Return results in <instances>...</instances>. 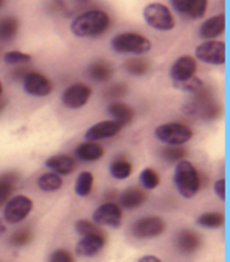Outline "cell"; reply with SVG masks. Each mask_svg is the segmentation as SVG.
<instances>
[{
	"label": "cell",
	"mask_w": 230,
	"mask_h": 262,
	"mask_svg": "<svg viewBox=\"0 0 230 262\" xmlns=\"http://www.w3.org/2000/svg\"><path fill=\"white\" fill-rule=\"evenodd\" d=\"M46 166L49 169L54 171V174H62V176H68L76 169V161L74 158L68 157V155H54L51 158L46 160Z\"/></svg>",
	"instance_id": "obj_16"
},
{
	"label": "cell",
	"mask_w": 230,
	"mask_h": 262,
	"mask_svg": "<svg viewBox=\"0 0 230 262\" xmlns=\"http://www.w3.org/2000/svg\"><path fill=\"white\" fill-rule=\"evenodd\" d=\"M109 27V16L101 10H90L76 16L71 23V32L76 36H97Z\"/></svg>",
	"instance_id": "obj_1"
},
{
	"label": "cell",
	"mask_w": 230,
	"mask_h": 262,
	"mask_svg": "<svg viewBox=\"0 0 230 262\" xmlns=\"http://www.w3.org/2000/svg\"><path fill=\"white\" fill-rule=\"evenodd\" d=\"M91 186H93V176L90 172H81L78 180H76V185H74V190H76V194H79L81 198H85L90 194L91 191Z\"/></svg>",
	"instance_id": "obj_26"
},
{
	"label": "cell",
	"mask_w": 230,
	"mask_h": 262,
	"mask_svg": "<svg viewBox=\"0 0 230 262\" xmlns=\"http://www.w3.org/2000/svg\"><path fill=\"white\" fill-rule=\"evenodd\" d=\"M0 93H2V82H0Z\"/></svg>",
	"instance_id": "obj_41"
},
{
	"label": "cell",
	"mask_w": 230,
	"mask_h": 262,
	"mask_svg": "<svg viewBox=\"0 0 230 262\" xmlns=\"http://www.w3.org/2000/svg\"><path fill=\"white\" fill-rule=\"evenodd\" d=\"M91 97V89L85 84H73L70 85L62 95V101L70 109L82 107Z\"/></svg>",
	"instance_id": "obj_11"
},
{
	"label": "cell",
	"mask_w": 230,
	"mask_h": 262,
	"mask_svg": "<svg viewBox=\"0 0 230 262\" xmlns=\"http://www.w3.org/2000/svg\"><path fill=\"white\" fill-rule=\"evenodd\" d=\"M33 209V202L27 196H14L11 198L4 210V218L10 224H16L22 221Z\"/></svg>",
	"instance_id": "obj_6"
},
{
	"label": "cell",
	"mask_w": 230,
	"mask_h": 262,
	"mask_svg": "<svg viewBox=\"0 0 230 262\" xmlns=\"http://www.w3.org/2000/svg\"><path fill=\"white\" fill-rule=\"evenodd\" d=\"M120 129H122V126L117 122L104 120V122H100L97 125H93L91 128H88V131L85 133V138H87V141L95 142L98 139H106V138H112L115 135H119Z\"/></svg>",
	"instance_id": "obj_13"
},
{
	"label": "cell",
	"mask_w": 230,
	"mask_h": 262,
	"mask_svg": "<svg viewBox=\"0 0 230 262\" xmlns=\"http://www.w3.org/2000/svg\"><path fill=\"white\" fill-rule=\"evenodd\" d=\"M197 59L210 65H222L225 62V46L222 41H205L196 49Z\"/></svg>",
	"instance_id": "obj_8"
},
{
	"label": "cell",
	"mask_w": 230,
	"mask_h": 262,
	"mask_svg": "<svg viewBox=\"0 0 230 262\" xmlns=\"http://www.w3.org/2000/svg\"><path fill=\"white\" fill-rule=\"evenodd\" d=\"M139 262H161V260H159L156 256H150V254H148V256L141 257V259H139Z\"/></svg>",
	"instance_id": "obj_39"
},
{
	"label": "cell",
	"mask_w": 230,
	"mask_h": 262,
	"mask_svg": "<svg viewBox=\"0 0 230 262\" xmlns=\"http://www.w3.org/2000/svg\"><path fill=\"white\" fill-rule=\"evenodd\" d=\"M147 199V194L139 190V188H129L122 193L120 196V205L125 209H136L139 205H142Z\"/></svg>",
	"instance_id": "obj_21"
},
{
	"label": "cell",
	"mask_w": 230,
	"mask_h": 262,
	"mask_svg": "<svg viewBox=\"0 0 230 262\" xmlns=\"http://www.w3.org/2000/svg\"><path fill=\"white\" fill-rule=\"evenodd\" d=\"M93 223L95 224H104L110 228H119L122 224V209L115 202H106L95 210L93 213Z\"/></svg>",
	"instance_id": "obj_9"
},
{
	"label": "cell",
	"mask_w": 230,
	"mask_h": 262,
	"mask_svg": "<svg viewBox=\"0 0 230 262\" xmlns=\"http://www.w3.org/2000/svg\"><path fill=\"white\" fill-rule=\"evenodd\" d=\"M88 74L90 78L98 81V82H104V81H109L110 76H112V68L107 62H103V60H98L90 65L88 68Z\"/></svg>",
	"instance_id": "obj_23"
},
{
	"label": "cell",
	"mask_w": 230,
	"mask_h": 262,
	"mask_svg": "<svg viewBox=\"0 0 230 262\" xmlns=\"http://www.w3.org/2000/svg\"><path fill=\"white\" fill-rule=\"evenodd\" d=\"M110 174L115 179H120V180L128 179L132 174V164L126 160H115L110 164Z\"/></svg>",
	"instance_id": "obj_27"
},
{
	"label": "cell",
	"mask_w": 230,
	"mask_h": 262,
	"mask_svg": "<svg viewBox=\"0 0 230 262\" xmlns=\"http://www.w3.org/2000/svg\"><path fill=\"white\" fill-rule=\"evenodd\" d=\"M155 135L167 145H183L193 138V131L183 123H164L156 128Z\"/></svg>",
	"instance_id": "obj_5"
},
{
	"label": "cell",
	"mask_w": 230,
	"mask_h": 262,
	"mask_svg": "<svg viewBox=\"0 0 230 262\" xmlns=\"http://www.w3.org/2000/svg\"><path fill=\"white\" fill-rule=\"evenodd\" d=\"M186 148L183 145H167L166 148H163V157L167 161H175L180 163L183 161V158L186 157Z\"/></svg>",
	"instance_id": "obj_30"
},
{
	"label": "cell",
	"mask_w": 230,
	"mask_h": 262,
	"mask_svg": "<svg viewBox=\"0 0 230 262\" xmlns=\"http://www.w3.org/2000/svg\"><path fill=\"white\" fill-rule=\"evenodd\" d=\"M4 231H5V228H4V226H2V224H0V234H2V232H4Z\"/></svg>",
	"instance_id": "obj_40"
},
{
	"label": "cell",
	"mask_w": 230,
	"mask_h": 262,
	"mask_svg": "<svg viewBox=\"0 0 230 262\" xmlns=\"http://www.w3.org/2000/svg\"><path fill=\"white\" fill-rule=\"evenodd\" d=\"M17 19L16 17H4L2 21H0V40L2 41H11L16 33H17Z\"/></svg>",
	"instance_id": "obj_24"
},
{
	"label": "cell",
	"mask_w": 230,
	"mask_h": 262,
	"mask_svg": "<svg viewBox=\"0 0 230 262\" xmlns=\"http://www.w3.org/2000/svg\"><path fill=\"white\" fill-rule=\"evenodd\" d=\"M107 111H109V114L113 117V122H117L120 126L129 125L134 119L132 107L125 104V103H112Z\"/></svg>",
	"instance_id": "obj_19"
},
{
	"label": "cell",
	"mask_w": 230,
	"mask_h": 262,
	"mask_svg": "<svg viewBox=\"0 0 230 262\" xmlns=\"http://www.w3.org/2000/svg\"><path fill=\"white\" fill-rule=\"evenodd\" d=\"M215 193L219 196L221 201L225 199V180H224V179H219V180L215 183Z\"/></svg>",
	"instance_id": "obj_38"
},
{
	"label": "cell",
	"mask_w": 230,
	"mask_h": 262,
	"mask_svg": "<svg viewBox=\"0 0 230 262\" xmlns=\"http://www.w3.org/2000/svg\"><path fill=\"white\" fill-rule=\"evenodd\" d=\"M76 232L81 234L82 237H88V235H101L103 231L98 224H95L93 221H87V220H79L76 223Z\"/></svg>",
	"instance_id": "obj_29"
},
{
	"label": "cell",
	"mask_w": 230,
	"mask_h": 262,
	"mask_svg": "<svg viewBox=\"0 0 230 262\" xmlns=\"http://www.w3.org/2000/svg\"><path fill=\"white\" fill-rule=\"evenodd\" d=\"M51 262H74L68 250H57L51 254Z\"/></svg>",
	"instance_id": "obj_36"
},
{
	"label": "cell",
	"mask_w": 230,
	"mask_h": 262,
	"mask_svg": "<svg viewBox=\"0 0 230 262\" xmlns=\"http://www.w3.org/2000/svg\"><path fill=\"white\" fill-rule=\"evenodd\" d=\"M74 155L78 157L81 161H98L104 155V148L97 142L87 141L76 148Z\"/></svg>",
	"instance_id": "obj_18"
},
{
	"label": "cell",
	"mask_w": 230,
	"mask_h": 262,
	"mask_svg": "<svg viewBox=\"0 0 230 262\" xmlns=\"http://www.w3.org/2000/svg\"><path fill=\"white\" fill-rule=\"evenodd\" d=\"M2 5H4V2H0V7H2Z\"/></svg>",
	"instance_id": "obj_42"
},
{
	"label": "cell",
	"mask_w": 230,
	"mask_h": 262,
	"mask_svg": "<svg viewBox=\"0 0 230 262\" xmlns=\"http://www.w3.org/2000/svg\"><path fill=\"white\" fill-rule=\"evenodd\" d=\"M4 60L5 63L8 65H21V63H27L32 60V57L26 52H21V51H10L4 55Z\"/></svg>",
	"instance_id": "obj_33"
},
{
	"label": "cell",
	"mask_w": 230,
	"mask_h": 262,
	"mask_svg": "<svg viewBox=\"0 0 230 262\" xmlns=\"http://www.w3.org/2000/svg\"><path fill=\"white\" fill-rule=\"evenodd\" d=\"M126 93V85L125 84H117L107 90V97H122Z\"/></svg>",
	"instance_id": "obj_37"
},
{
	"label": "cell",
	"mask_w": 230,
	"mask_h": 262,
	"mask_svg": "<svg viewBox=\"0 0 230 262\" xmlns=\"http://www.w3.org/2000/svg\"><path fill=\"white\" fill-rule=\"evenodd\" d=\"M54 84L41 73H29L24 76V90L33 97H48Z\"/></svg>",
	"instance_id": "obj_10"
},
{
	"label": "cell",
	"mask_w": 230,
	"mask_h": 262,
	"mask_svg": "<svg viewBox=\"0 0 230 262\" xmlns=\"http://www.w3.org/2000/svg\"><path fill=\"white\" fill-rule=\"evenodd\" d=\"M144 17L147 24L156 30H172L175 27L174 16L163 4H148L144 8Z\"/></svg>",
	"instance_id": "obj_4"
},
{
	"label": "cell",
	"mask_w": 230,
	"mask_h": 262,
	"mask_svg": "<svg viewBox=\"0 0 230 262\" xmlns=\"http://www.w3.org/2000/svg\"><path fill=\"white\" fill-rule=\"evenodd\" d=\"M126 70L132 74H136V76H141V74H145L148 70H150V65L147 60L141 59V57H136V59H129L126 63H125Z\"/></svg>",
	"instance_id": "obj_32"
},
{
	"label": "cell",
	"mask_w": 230,
	"mask_h": 262,
	"mask_svg": "<svg viewBox=\"0 0 230 262\" xmlns=\"http://www.w3.org/2000/svg\"><path fill=\"white\" fill-rule=\"evenodd\" d=\"M141 182H142V186L145 190H155L159 185V176L155 169L147 167V169H144L141 172Z\"/></svg>",
	"instance_id": "obj_31"
},
{
	"label": "cell",
	"mask_w": 230,
	"mask_h": 262,
	"mask_svg": "<svg viewBox=\"0 0 230 262\" xmlns=\"http://www.w3.org/2000/svg\"><path fill=\"white\" fill-rule=\"evenodd\" d=\"M174 7L178 13L191 17V19H199L206 11V0H174Z\"/></svg>",
	"instance_id": "obj_14"
},
{
	"label": "cell",
	"mask_w": 230,
	"mask_h": 262,
	"mask_svg": "<svg viewBox=\"0 0 230 262\" xmlns=\"http://www.w3.org/2000/svg\"><path fill=\"white\" fill-rule=\"evenodd\" d=\"M196 70H197L196 60L191 57V55H183V57H180L174 65H172L170 78L175 84H180V82H185L191 78H194Z\"/></svg>",
	"instance_id": "obj_12"
},
{
	"label": "cell",
	"mask_w": 230,
	"mask_h": 262,
	"mask_svg": "<svg viewBox=\"0 0 230 262\" xmlns=\"http://www.w3.org/2000/svg\"><path fill=\"white\" fill-rule=\"evenodd\" d=\"M112 48L122 54H145L150 51L151 43L139 33H120L112 40Z\"/></svg>",
	"instance_id": "obj_3"
},
{
	"label": "cell",
	"mask_w": 230,
	"mask_h": 262,
	"mask_svg": "<svg viewBox=\"0 0 230 262\" xmlns=\"http://www.w3.org/2000/svg\"><path fill=\"white\" fill-rule=\"evenodd\" d=\"M225 29V19L224 16L219 14V16H213L206 19L202 26H200V36L205 40H212V38H216L219 36Z\"/></svg>",
	"instance_id": "obj_17"
},
{
	"label": "cell",
	"mask_w": 230,
	"mask_h": 262,
	"mask_svg": "<svg viewBox=\"0 0 230 262\" xmlns=\"http://www.w3.org/2000/svg\"><path fill=\"white\" fill-rule=\"evenodd\" d=\"M38 186L43 190V191H57L62 186V179L54 174V172H48V174H43L40 179H38Z\"/></svg>",
	"instance_id": "obj_25"
},
{
	"label": "cell",
	"mask_w": 230,
	"mask_h": 262,
	"mask_svg": "<svg viewBox=\"0 0 230 262\" xmlns=\"http://www.w3.org/2000/svg\"><path fill=\"white\" fill-rule=\"evenodd\" d=\"M166 223L159 216H145L132 224V234L139 238L158 237L164 232Z\"/></svg>",
	"instance_id": "obj_7"
},
{
	"label": "cell",
	"mask_w": 230,
	"mask_h": 262,
	"mask_svg": "<svg viewBox=\"0 0 230 262\" xmlns=\"http://www.w3.org/2000/svg\"><path fill=\"white\" fill-rule=\"evenodd\" d=\"M174 180L177 185V190L186 199L194 198L200 188V177H199L197 169L193 166V163L185 161V160L177 163Z\"/></svg>",
	"instance_id": "obj_2"
},
{
	"label": "cell",
	"mask_w": 230,
	"mask_h": 262,
	"mask_svg": "<svg viewBox=\"0 0 230 262\" xmlns=\"http://www.w3.org/2000/svg\"><path fill=\"white\" fill-rule=\"evenodd\" d=\"M17 183V174L14 172H5L0 176V207L10 199Z\"/></svg>",
	"instance_id": "obj_22"
},
{
	"label": "cell",
	"mask_w": 230,
	"mask_h": 262,
	"mask_svg": "<svg viewBox=\"0 0 230 262\" xmlns=\"http://www.w3.org/2000/svg\"><path fill=\"white\" fill-rule=\"evenodd\" d=\"M30 240H32L30 231L22 229V231H17L16 234H13L10 242H11V245H14V247H24V245H27Z\"/></svg>",
	"instance_id": "obj_35"
},
{
	"label": "cell",
	"mask_w": 230,
	"mask_h": 262,
	"mask_svg": "<svg viewBox=\"0 0 230 262\" xmlns=\"http://www.w3.org/2000/svg\"><path fill=\"white\" fill-rule=\"evenodd\" d=\"M197 223L203 228H210V229H215L219 228L224 224V215L218 213V212H208V213H202L197 218Z\"/></svg>",
	"instance_id": "obj_28"
},
{
	"label": "cell",
	"mask_w": 230,
	"mask_h": 262,
	"mask_svg": "<svg viewBox=\"0 0 230 262\" xmlns=\"http://www.w3.org/2000/svg\"><path fill=\"white\" fill-rule=\"evenodd\" d=\"M106 245V237L104 234L101 235H88L82 237L78 242V247H76V253L79 256H95L100 253Z\"/></svg>",
	"instance_id": "obj_15"
},
{
	"label": "cell",
	"mask_w": 230,
	"mask_h": 262,
	"mask_svg": "<svg viewBox=\"0 0 230 262\" xmlns=\"http://www.w3.org/2000/svg\"><path fill=\"white\" fill-rule=\"evenodd\" d=\"M200 237L194 232V231H181L177 237V247L180 251L189 254L194 253L199 247H200Z\"/></svg>",
	"instance_id": "obj_20"
},
{
	"label": "cell",
	"mask_w": 230,
	"mask_h": 262,
	"mask_svg": "<svg viewBox=\"0 0 230 262\" xmlns=\"http://www.w3.org/2000/svg\"><path fill=\"white\" fill-rule=\"evenodd\" d=\"M178 89H181V90H185V92H191V93H197L202 87H203V84H202V81L199 79V78H191V79H188V81H185V82H180V84H175Z\"/></svg>",
	"instance_id": "obj_34"
}]
</instances>
